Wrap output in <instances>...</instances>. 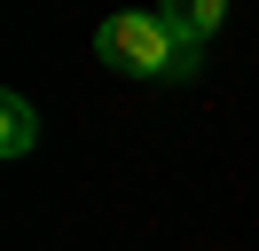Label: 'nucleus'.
<instances>
[{"instance_id": "obj_1", "label": "nucleus", "mask_w": 259, "mask_h": 251, "mask_svg": "<svg viewBox=\"0 0 259 251\" xmlns=\"http://www.w3.org/2000/svg\"><path fill=\"white\" fill-rule=\"evenodd\" d=\"M95 55L110 63V71H126V78H189L196 63H204L189 39H173V31H165L157 8L102 16V24H95Z\"/></svg>"}, {"instance_id": "obj_2", "label": "nucleus", "mask_w": 259, "mask_h": 251, "mask_svg": "<svg viewBox=\"0 0 259 251\" xmlns=\"http://www.w3.org/2000/svg\"><path fill=\"white\" fill-rule=\"evenodd\" d=\"M157 16H165V31H173V39H189V47H204L212 31H220V16H228V0H157Z\"/></svg>"}, {"instance_id": "obj_3", "label": "nucleus", "mask_w": 259, "mask_h": 251, "mask_svg": "<svg viewBox=\"0 0 259 251\" xmlns=\"http://www.w3.org/2000/svg\"><path fill=\"white\" fill-rule=\"evenodd\" d=\"M32 149H39V110L24 94H8L0 102V157H32Z\"/></svg>"}]
</instances>
